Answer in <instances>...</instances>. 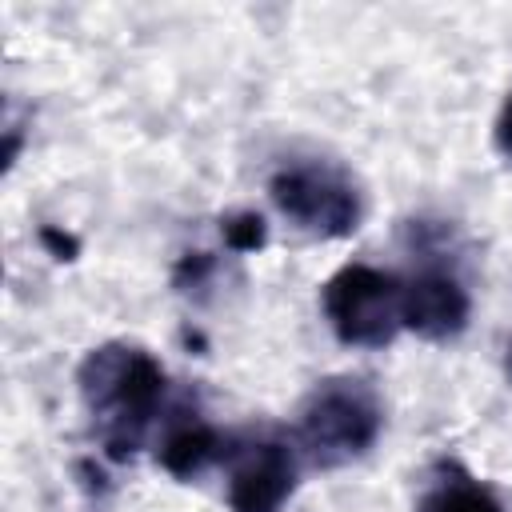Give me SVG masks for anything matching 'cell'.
<instances>
[{"label":"cell","mask_w":512,"mask_h":512,"mask_svg":"<svg viewBox=\"0 0 512 512\" xmlns=\"http://www.w3.org/2000/svg\"><path fill=\"white\" fill-rule=\"evenodd\" d=\"M80 404L108 460H132L168 412L164 364L128 340H108L84 352L76 368Z\"/></svg>","instance_id":"cell-1"},{"label":"cell","mask_w":512,"mask_h":512,"mask_svg":"<svg viewBox=\"0 0 512 512\" xmlns=\"http://www.w3.org/2000/svg\"><path fill=\"white\" fill-rule=\"evenodd\" d=\"M384 432V400L364 376H324L300 400L296 448L312 468H344L360 460Z\"/></svg>","instance_id":"cell-2"},{"label":"cell","mask_w":512,"mask_h":512,"mask_svg":"<svg viewBox=\"0 0 512 512\" xmlns=\"http://www.w3.org/2000/svg\"><path fill=\"white\" fill-rule=\"evenodd\" d=\"M268 196L276 212L316 240H344L364 220V188L360 180L324 156L284 160L268 176Z\"/></svg>","instance_id":"cell-3"},{"label":"cell","mask_w":512,"mask_h":512,"mask_svg":"<svg viewBox=\"0 0 512 512\" xmlns=\"http://www.w3.org/2000/svg\"><path fill=\"white\" fill-rule=\"evenodd\" d=\"M320 308L332 336L348 348H384L404 332L400 276L364 260H352L324 280Z\"/></svg>","instance_id":"cell-4"},{"label":"cell","mask_w":512,"mask_h":512,"mask_svg":"<svg viewBox=\"0 0 512 512\" xmlns=\"http://www.w3.org/2000/svg\"><path fill=\"white\" fill-rule=\"evenodd\" d=\"M300 448L280 432H228L224 488L232 512H280L300 480Z\"/></svg>","instance_id":"cell-5"},{"label":"cell","mask_w":512,"mask_h":512,"mask_svg":"<svg viewBox=\"0 0 512 512\" xmlns=\"http://www.w3.org/2000/svg\"><path fill=\"white\" fill-rule=\"evenodd\" d=\"M468 316H472V296L452 264L424 256V264L416 272L400 276L404 332H412L428 344H448L468 328Z\"/></svg>","instance_id":"cell-6"},{"label":"cell","mask_w":512,"mask_h":512,"mask_svg":"<svg viewBox=\"0 0 512 512\" xmlns=\"http://www.w3.org/2000/svg\"><path fill=\"white\" fill-rule=\"evenodd\" d=\"M224 448H228V432H220L212 420H204L188 404H176L172 412H164L156 428V464L176 480H192L204 468L220 464Z\"/></svg>","instance_id":"cell-7"},{"label":"cell","mask_w":512,"mask_h":512,"mask_svg":"<svg viewBox=\"0 0 512 512\" xmlns=\"http://www.w3.org/2000/svg\"><path fill=\"white\" fill-rule=\"evenodd\" d=\"M416 512H508L488 484H480L456 460H440L416 500Z\"/></svg>","instance_id":"cell-8"},{"label":"cell","mask_w":512,"mask_h":512,"mask_svg":"<svg viewBox=\"0 0 512 512\" xmlns=\"http://www.w3.org/2000/svg\"><path fill=\"white\" fill-rule=\"evenodd\" d=\"M220 236H224V244L232 252H260L268 244V224H264L260 212L240 208V212H228L220 220Z\"/></svg>","instance_id":"cell-9"},{"label":"cell","mask_w":512,"mask_h":512,"mask_svg":"<svg viewBox=\"0 0 512 512\" xmlns=\"http://www.w3.org/2000/svg\"><path fill=\"white\" fill-rule=\"evenodd\" d=\"M212 268H216V260H212L208 252H184V256L176 260V268H172V284H176L180 292L204 288L208 276H212Z\"/></svg>","instance_id":"cell-10"},{"label":"cell","mask_w":512,"mask_h":512,"mask_svg":"<svg viewBox=\"0 0 512 512\" xmlns=\"http://www.w3.org/2000/svg\"><path fill=\"white\" fill-rule=\"evenodd\" d=\"M40 244H44L56 260H76V252H80V240L68 236V232H60L56 224H44V228H40Z\"/></svg>","instance_id":"cell-11"},{"label":"cell","mask_w":512,"mask_h":512,"mask_svg":"<svg viewBox=\"0 0 512 512\" xmlns=\"http://www.w3.org/2000/svg\"><path fill=\"white\" fill-rule=\"evenodd\" d=\"M492 144H496V152H500L504 160H512V92L504 96L500 116H496V124H492Z\"/></svg>","instance_id":"cell-12"},{"label":"cell","mask_w":512,"mask_h":512,"mask_svg":"<svg viewBox=\"0 0 512 512\" xmlns=\"http://www.w3.org/2000/svg\"><path fill=\"white\" fill-rule=\"evenodd\" d=\"M508 376H512V344H508Z\"/></svg>","instance_id":"cell-13"}]
</instances>
